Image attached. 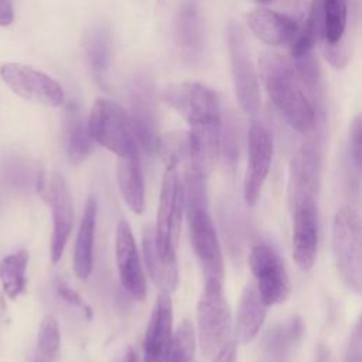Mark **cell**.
Masks as SVG:
<instances>
[{"label": "cell", "mask_w": 362, "mask_h": 362, "mask_svg": "<svg viewBox=\"0 0 362 362\" xmlns=\"http://www.w3.org/2000/svg\"><path fill=\"white\" fill-rule=\"evenodd\" d=\"M259 69L269 98L288 124L298 133H310L317 124V113L298 82L293 64L277 52L266 51L259 58Z\"/></svg>", "instance_id": "cell-1"}, {"label": "cell", "mask_w": 362, "mask_h": 362, "mask_svg": "<svg viewBox=\"0 0 362 362\" xmlns=\"http://www.w3.org/2000/svg\"><path fill=\"white\" fill-rule=\"evenodd\" d=\"M197 339L204 356L209 361L230 341L232 314L222 281L205 279L197 304Z\"/></svg>", "instance_id": "cell-2"}, {"label": "cell", "mask_w": 362, "mask_h": 362, "mask_svg": "<svg viewBox=\"0 0 362 362\" xmlns=\"http://www.w3.org/2000/svg\"><path fill=\"white\" fill-rule=\"evenodd\" d=\"M180 161L170 160L161 180L160 201L154 225L157 246L167 260L177 262V246L184 214V187Z\"/></svg>", "instance_id": "cell-3"}, {"label": "cell", "mask_w": 362, "mask_h": 362, "mask_svg": "<svg viewBox=\"0 0 362 362\" xmlns=\"http://www.w3.org/2000/svg\"><path fill=\"white\" fill-rule=\"evenodd\" d=\"M92 140L119 158L139 156V143L129 113L117 103L99 98L88 117Z\"/></svg>", "instance_id": "cell-4"}, {"label": "cell", "mask_w": 362, "mask_h": 362, "mask_svg": "<svg viewBox=\"0 0 362 362\" xmlns=\"http://www.w3.org/2000/svg\"><path fill=\"white\" fill-rule=\"evenodd\" d=\"M334 259L344 283L359 293L362 287V225L359 212L341 206L332 221Z\"/></svg>", "instance_id": "cell-5"}, {"label": "cell", "mask_w": 362, "mask_h": 362, "mask_svg": "<svg viewBox=\"0 0 362 362\" xmlns=\"http://www.w3.org/2000/svg\"><path fill=\"white\" fill-rule=\"evenodd\" d=\"M187 209V222L191 246L205 279H218L223 281L225 267L221 242L214 221L208 212L206 202L184 204Z\"/></svg>", "instance_id": "cell-6"}, {"label": "cell", "mask_w": 362, "mask_h": 362, "mask_svg": "<svg viewBox=\"0 0 362 362\" xmlns=\"http://www.w3.org/2000/svg\"><path fill=\"white\" fill-rule=\"evenodd\" d=\"M226 38L236 99L246 115L256 116L260 107L259 78L250 59L243 30L238 23H229Z\"/></svg>", "instance_id": "cell-7"}, {"label": "cell", "mask_w": 362, "mask_h": 362, "mask_svg": "<svg viewBox=\"0 0 362 362\" xmlns=\"http://www.w3.org/2000/svg\"><path fill=\"white\" fill-rule=\"evenodd\" d=\"M249 267L255 286L263 303L276 305L284 303L291 291L290 276L277 250L267 243H257L249 253Z\"/></svg>", "instance_id": "cell-8"}, {"label": "cell", "mask_w": 362, "mask_h": 362, "mask_svg": "<svg viewBox=\"0 0 362 362\" xmlns=\"http://www.w3.org/2000/svg\"><path fill=\"white\" fill-rule=\"evenodd\" d=\"M0 76L16 95L28 102L48 107L64 103L62 86L54 78L33 66L7 62L1 65Z\"/></svg>", "instance_id": "cell-9"}, {"label": "cell", "mask_w": 362, "mask_h": 362, "mask_svg": "<svg viewBox=\"0 0 362 362\" xmlns=\"http://www.w3.org/2000/svg\"><path fill=\"white\" fill-rule=\"evenodd\" d=\"M42 199L52 212V233L49 240L51 263L57 264L65 250L68 239L74 228V201L65 178L59 173H54L47 178L44 189L40 192Z\"/></svg>", "instance_id": "cell-10"}, {"label": "cell", "mask_w": 362, "mask_h": 362, "mask_svg": "<svg viewBox=\"0 0 362 362\" xmlns=\"http://www.w3.org/2000/svg\"><path fill=\"white\" fill-rule=\"evenodd\" d=\"M273 158V139L269 129L253 122L247 134V163L243 177V199L255 206L259 201L263 184L269 175Z\"/></svg>", "instance_id": "cell-11"}, {"label": "cell", "mask_w": 362, "mask_h": 362, "mask_svg": "<svg viewBox=\"0 0 362 362\" xmlns=\"http://www.w3.org/2000/svg\"><path fill=\"white\" fill-rule=\"evenodd\" d=\"M321 177V150L320 144L310 140L304 143L291 157L288 165L287 199L293 209L296 205L315 199Z\"/></svg>", "instance_id": "cell-12"}, {"label": "cell", "mask_w": 362, "mask_h": 362, "mask_svg": "<svg viewBox=\"0 0 362 362\" xmlns=\"http://www.w3.org/2000/svg\"><path fill=\"white\" fill-rule=\"evenodd\" d=\"M115 253L122 287L130 297L143 301L147 294L146 273L133 230L126 221H120L116 226Z\"/></svg>", "instance_id": "cell-13"}, {"label": "cell", "mask_w": 362, "mask_h": 362, "mask_svg": "<svg viewBox=\"0 0 362 362\" xmlns=\"http://www.w3.org/2000/svg\"><path fill=\"white\" fill-rule=\"evenodd\" d=\"M291 255L296 264L308 272L315 263L318 250V209L315 199H307L293 209Z\"/></svg>", "instance_id": "cell-14"}, {"label": "cell", "mask_w": 362, "mask_h": 362, "mask_svg": "<svg viewBox=\"0 0 362 362\" xmlns=\"http://www.w3.org/2000/svg\"><path fill=\"white\" fill-rule=\"evenodd\" d=\"M130 120L139 147L153 151L158 144L154 89L146 76H137L130 88Z\"/></svg>", "instance_id": "cell-15"}, {"label": "cell", "mask_w": 362, "mask_h": 362, "mask_svg": "<svg viewBox=\"0 0 362 362\" xmlns=\"http://www.w3.org/2000/svg\"><path fill=\"white\" fill-rule=\"evenodd\" d=\"M165 102L174 107L185 120L208 115H219V99L208 86L198 82H181L170 85L164 90Z\"/></svg>", "instance_id": "cell-16"}, {"label": "cell", "mask_w": 362, "mask_h": 362, "mask_svg": "<svg viewBox=\"0 0 362 362\" xmlns=\"http://www.w3.org/2000/svg\"><path fill=\"white\" fill-rule=\"evenodd\" d=\"M173 335V303L160 293L154 301L143 338V362H164Z\"/></svg>", "instance_id": "cell-17"}, {"label": "cell", "mask_w": 362, "mask_h": 362, "mask_svg": "<svg viewBox=\"0 0 362 362\" xmlns=\"http://www.w3.org/2000/svg\"><path fill=\"white\" fill-rule=\"evenodd\" d=\"M252 33L269 45H290L296 38L300 25L297 20L286 13L259 7L246 17Z\"/></svg>", "instance_id": "cell-18"}, {"label": "cell", "mask_w": 362, "mask_h": 362, "mask_svg": "<svg viewBox=\"0 0 362 362\" xmlns=\"http://www.w3.org/2000/svg\"><path fill=\"white\" fill-rule=\"evenodd\" d=\"M98 218V201L95 197H88L78 228L74 246V272L81 280H86L93 267V245Z\"/></svg>", "instance_id": "cell-19"}, {"label": "cell", "mask_w": 362, "mask_h": 362, "mask_svg": "<svg viewBox=\"0 0 362 362\" xmlns=\"http://www.w3.org/2000/svg\"><path fill=\"white\" fill-rule=\"evenodd\" d=\"M141 253L143 262L147 267L148 276L161 293L170 294L178 284L177 262L163 257L154 235V226H146L141 235Z\"/></svg>", "instance_id": "cell-20"}, {"label": "cell", "mask_w": 362, "mask_h": 362, "mask_svg": "<svg viewBox=\"0 0 362 362\" xmlns=\"http://www.w3.org/2000/svg\"><path fill=\"white\" fill-rule=\"evenodd\" d=\"M175 33L182 58L189 64L198 62L204 49V31L195 1H187L180 8L175 21Z\"/></svg>", "instance_id": "cell-21"}, {"label": "cell", "mask_w": 362, "mask_h": 362, "mask_svg": "<svg viewBox=\"0 0 362 362\" xmlns=\"http://www.w3.org/2000/svg\"><path fill=\"white\" fill-rule=\"evenodd\" d=\"M266 308L255 283L249 281L242 290L235 321V335L240 344H250L257 337L266 318Z\"/></svg>", "instance_id": "cell-22"}, {"label": "cell", "mask_w": 362, "mask_h": 362, "mask_svg": "<svg viewBox=\"0 0 362 362\" xmlns=\"http://www.w3.org/2000/svg\"><path fill=\"white\" fill-rule=\"evenodd\" d=\"M64 143L68 158L78 164L88 158L93 150V140L89 134L88 119H85L79 105L71 100L65 107Z\"/></svg>", "instance_id": "cell-23"}, {"label": "cell", "mask_w": 362, "mask_h": 362, "mask_svg": "<svg viewBox=\"0 0 362 362\" xmlns=\"http://www.w3.org/2000/svg\"><path fill=\"white\" fill-rule=\"evenodd\" d=\"M304 334V322L300 315L276 324L264 337V355L269 362H290L296 345Z\"/></svg>", "instance_id": "cell-24"}, {"label": "cell", "mask_w": 362, "mask_h": 362, "mask_svg": "<svg viewBox=\"0 0 362 362\" xmlns=\"http://www.w3.org/2000/svg\"><path fill=\"white\" fill-rule=\"evenodd\" d=\"M116 180L120 195L129 209L134 214L144 211V177L140 157H124L117 160Z\"/></svg>", "instance_id": "cell-25"}, {"label": "cell", "mask_w": 362, "mask_h": 362, "mask_svg": "<svg viewBox=\"0 0 362 362\" xmlns=\"http://www.w3.org/2000/svg\"><path fill=\"white\" fill-rule=\"evenodd\" d=\"M321 18V42L339 47L346 30L348 0H318Z\"/></svg>", "instance_id": "cell-26"}, {"label": "cell", "mask_w": 362, "mask_h": 362, "mask_svg": "<svg viewBox=\"0 0 362 362\" xmlns=\"http://www.w3.org/2000/svg\"><path fill=\"white\" fill-rule=\"evenodd\" d=\"M86 55L95 81L106 86L110 66V34L106 27H96L86 38Z\"/></svg>", "instance_id": "cell-27"}, {"label": "cell", "mask_w": 362, "mask_h": 362, "mask_svg": "<svg viewBox=\"0 0 362 362\" xmlns=\"http://www.w3.org/2000/svg\"><path fill=\"white\" fill-rule=\"evenodd\" d=\"M28 260V252L21 249L6 256L0 262V283L4 294L10 300H16L18 296H21L27 287Z\"/></svg>", "instance_id": "cell-28"}, {"label": "cell", "mask_w": 362, "mask_h": 362, "mask_svg": "<svg viewBox=\"0 0 362 362\" xmlns=\"http://www.w3.org/2000/svg\"><path fill=\"white\" fill-rule=\"evenodd\" d=\"M291 64L298 78V82L310 103L313 105L315 113L320 112L322 106V81L320 66L313 51L293 58Z\"/></svg>", "instance_id": "cell-29"}, {"label": "cell", "mask_w": 362, "mask_h": 362, "mask_svg": "<svg viewBox=\"0 0 362 362\" xmlns=\"http://www.w3.org/2000/svg\"><path fill=\"white\" fill-rule=\"evenodd\" d=\"M197 346V334L191 321L184 320L173 331L164 362H192Z\"/></svg>", "instance_id": "cell-30"}, {"label": "cell", "mask_w": 362, "mask_h": 362, "mask_svg": "<svg viewBox=\"0 0 362 362\" xmlns=\"http://www.w3.org/2000/svg\"><path fill=\"white\" fill-rule=\"evenodd\" d=\"M37 344H38V352L41 355V359L54 362L59 356L61 332H59L58 321L54 315H45L41 320Z\"/></svg>", "instance_id": "cell-31"}, {"label": "cell", "mask_w": 362, "mask_h": 362, "mask_svg": "<svg viewBox=\"0 0 362 362\" xmlns=\"http://www.w3.org/2000/svg\"><path fill=\"white\" fill-rule=\"evenodd\" d=\"M348 153L349 160L356 168V171L361 170V157H362V126H361V117L356 116L349 127V137H348Z\"/></svg>", "instance_id": "cell-32"}, {"label": "cell", "mask_w": 362, "mask_h": 362, "mask_svg": "<svg viewBox=\"0 0 362 362\" xmlns=\"http://www.w3.org/2000/svg\"><path fill=\"white\" fill-rule=\"evenodd\" d=\"M57 293H58V296H59L65 303H68V304H71L72 307H75V308H78L79 311H82L86 320H90V318H92L93 313H92L90 305L79 296L78 291H75V290H74L72 287H69L66 283L58 281V283H57Z\"/></svg>", "instance_id": "cell-33"}, {"label": "cell", "mask_w": 362, "mask_h": 362, "mask_svg": "<svg viewBox=\"0 0 362 362\" xmlns=\"http://www.w3.org/2000/svg\"><path fill=\"white\" fill-rule=\"evenodd\" d=\"M4 180L11 184L16 188H25L30 180V174L27 171V168L20 164L18 161H10L7 164H4Z\"/></svg>", "instance_id": "cell-34"}, {"label": "cell", "mask_w": 362, "mask_h": 362, "mask_svg": "<svg viewBox=\"0 0 362 362\" xmlns=\"http://www.w3.org/2000/svg\"><path fill=\"white\" fill-rule=\"evenodd\" d=\"M212 362H238L236 345L233 341H229L212 359Z\"/></svg>", "instance_id": "cell-35"}, {"label": "cell", "mask_w": 362, "mask_h": 362, "mask_svg": "<svg viewBox=\"0 0 362 362\" xmlns=\"http://www.w3.org/2000/svg\"><path fill=\"white\" fill-rule=\"evenodd\" d=\"M13 18H14L13 0H0V25L11 24Z\"/></svg>", "instance_id": "cell-36"}, {"label": "cell", "mask_w": 362, "mask_h": 362, "mask_svg": "<svg viewBox=\"0 0 362 362\" xmlns=\"http://www.w3.org/2000/svg\"><path fill=\"white\" fill-rule=\"evenodd\" d=\"M259 4L263 6H279V7H286V8H300L304 3V0H255Z\"/></svg>", "instance_id": "cell-37"}, {"label": "cell", "mask_w": 362, "mask_h": 362, "mask_svg": "<svg viewBox=\"0 0 362 362\" xmlns=\"http://www.w3.org/2000/svg\"><path fill=\"white\" fill-rule=\"evenodd\" d=\"M123 362H140V359H139L137 354H136L132 348H129L127 352H126V358H124Z\"/></svg>", "instance_id": "cell-38"}, {"label": "cell", "mask_w": 362, "mask_h": 362, "mask_svg": "<svg viewBox=\"0 0 362 362\" xmlns=\"http://www.w3.org/2000/svg\"><path fill=\"white\" fill-rule=\"evenodd\" d=\"M37 362H48V361H45V359H38Z\"/></svg>", "instance_id": "cell-39"}]
</instances>
